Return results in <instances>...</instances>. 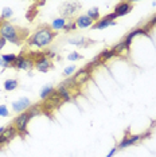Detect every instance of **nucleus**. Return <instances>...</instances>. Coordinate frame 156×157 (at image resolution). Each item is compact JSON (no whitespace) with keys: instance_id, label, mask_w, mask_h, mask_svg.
I'll return each mask as SVG.
<instances>
[{"instance_id":"nucleus-8","label":"nucleus","mask_w":156,"mask_h":157,"mask_svg":"<svg viewBox=\"0 0 156 157\" xmlns=\"http://www.w3.org/2000/svg\"><path fill=\"white\" fill-rule=\"evenodd\" d=\"M34 65H35V60H33L31 58H26V56H23V55H19L16 59V63H15V69L30 70Z\"/></svg>"},{"instance_id":"nucleus-7","label":"nucleus","mask_w":156,"mask_h":157,"mask_svg":"<svg viewBox=\"0 0 156 157\" xmlns=\"http://www.w3.org/2000/svg\"><path fill=\"white\" fill-rule=\"evenodd\" d=\"M81 7V4L80 3H76V2H70V3H65L63 4V7L61 8V13L63 15V17H66L67 16H72V15H74L77 11H78V8Z\"/></svg>"},{"instance_id":"nucleus-2","label":"nucleus","mask_w":156,"mask_h":157,"mask_svg":"<svg viewBox=\"0 0 156 157\" xmlns=\"http://www.w3.org/2000/svg\"><path fill=\"white\" fill-rule=\"evenodd\" d=\"M57 31H54L53 28H50L49 26H42L39 27L35 33L28 38V44L30 46H35V47H46L53 42V39L55 38Z\"/></svg>"},{"instance_id":"nucleus-15","label":"nucleus","mask_w":156,"mask_h":157,"mask_svg":"<svg viewBox=\"0 0 156 157\" xmlns=\"http://www.w3.org/2000/svg\"><path fill=\"white\" fill-rule=\"evenodd\" d=\"M3 136H4L8 141H11L14 137H16V136H19V134H18V130L15 129V126H14V124H12L11 126L6 128V130L3 132Z\"/></svg>"},{"instance_id":"nucleus-6","label":"nucleus","mask_w":156,"mask_h":157,"mask_svg":"<svg viewBox=\"0 0 156 157\" xmlns=\"http://www.w3.org/2000/svg\"><path fill=\"white\" fill-rule=\"evenodd\" d=\"M90 77H92L90 70H88L86 67H85V69H82V70L78 71L77 74H74L73 79H74V82H76L77 86H82V85H85L88 81L90 79Z\"/></svg>"},{"instance_id":"nucleus-12","label":"nucleus","mask_w":156,"mask_h":157,"mask_svg":"<svg viewBox=\"0 0 156 157\" xmlns=\"http://www.w3.org/2000/svg\"><path fill=\"white\" fill-rule=\"evenodd\" d=\"M93 24L94 22L88 15H81L76 19V26L80 28H88V27H92Z\"/></svg>"},{"instance_id":"nucleus-28","label":"nucleus","mask_w":156,"mask_h":157,"mask_svg":"<svg viewBox=\"0 0 156 157\" xmlns=\"http://www.w3.org/2000/svg\"><path fill=\"white\" fill-rule=\"evenodd\" d=\"M81 58H82V56L78 54V52H72V54L67 56V59H69V60H78V59H81Z\"/></svg>"},{"instance_id":"nucleus-4","label":"nucleus","mask_w":156,"mask_h":157,"mask_svg":"<svg viewBox=\"0 0 156 157\" xmlns=\"http://www.w3.org/2000/svg\"><path fill=\"white\" fill-rule=\"evenodd\" d=\"M35 69L41 73H47L50 69H53V63L51 60L47 58L45 54H39L38 58L35 59Z\"/></svg>"},{"instance_id":"nucleus-30","label":"nucleus","mask_w":156,"mask_h":157,"mask_svg":"<svg viewBox=\"0 0 156 157\" xmlns=\"http://www.w3.org/2000/svg\"><path fill=\"white\" fill-rule=\"evenodd\" d=\"M0 66H2V67H4V69H7V67H10V66H8V65H7V63L4 62V60L2 59V56H0Z\"/></svg>"},{"instance_id":"nucleus-5","label":"nucleus","mask_w":156,"mask_h":157,"mask_svg":"<svg viewBox=\"0 0 156 157\" xmlns=\"http://www.w3.org/2000/svg\"><path fill=\"white\" fill-rule=\"evenodd\" d=\"M115 19H117V16L115 15V13H109V15H106V16L102 17V19L97 20V22H96L92 27L96 28V30H102V28H106L109 26H115V24H116Z\"/></svg>"},{"instance_id":"nucleus-22","label":"nucleus","mask_w":156,"mask_h":157,"mask_svg":"<svg viewBox=\"0 0 156 157\" xmlns=\"http://www.w3.org/2000/svg\"><path fill=\"white\" fill-rule=\"evenodd\" d=\"M86 15L89 16L90 19L93 20V22H96V20L100 19V10H98V8H92V10H89V11H88Z\"/></svg>"},{"instance_id":"nucleus-21","label":"nucleus","mask_w":156,"mask_h":157,"mask_svg":"<svg viewBox=\"0 0 156 157\" xmlns=\"http://www.w3.org/2000/svg\"><path fill=\"white\" fill-rule=\"evenodd\" d=\"M54 90H55V89L51 85H47V86H45V87L41 90V98H42V99H46Z\"/></svg>"},{"instance_id":"nucleus-9","label":"nucleus","mask_w":156,"mask_h":157,"mask_svg":"<svg viewBox=\"0 0 156 157\" xmlns=\"http://www.w3.org/2000/svg\"><path fill=\"white\" fill-rule=\"evenodd\" d=\"M31 106V102L28 98H20L15 101L12 103V110L15 113H23V112H27L28 108Z\"/></svg>"},{"instance_id":"nucleus-16","label":"nucleus","mask_w":156,"mask_h":157,"mask_svg":"<svg viewBox=\"0 0 156 157\" xmlns=\"http://www.w3.org/2000/svg\"><path fill=\"white\" fill-rule=\"evenodd\" d=\"M2 59L4 60V62H6L10 67H15V63H16L18 56H16L15 54H4V55H2Z\"/></svg>"},{"instance_id":"nucleus-10","label":"nucleus","mask_w":156,"mask_h":157,"mask_svg":"<svg viewBox=\"0 0 156 157\" xmlns=\"http://www.w3.org/2000/svg\"><path fill=\"white\" fill-rule=\"evenodd\" d=\"M132 8H133V4H131L128 2H121L115 7V12L113 13H115L117 17H120V16H124V15H127V13H129L132 11Z\"/></svg>"},{"instance_id":"nucleus-19","label":"nucleus","mask_w":156,"mask_h":157,"mask_svg":"<svg viewBox=\"0 0 156 157\" xmlns=\"http://www.w3.org/2000/svg\"><path fill=\"white\" fill-rule=\"evenodd\" d=\"M27 112L30 113L31 118H33L34 116H38V114L42 113V105H41V103H37V105H31L30 108H28Z\"/></svg>"},{"instance_id":"nucleus-18","label":"nucleus","mask_w":156,"mask_h":157,"mask_svg":"<svg viewBox=\"0 0 156 157\" xmlns=\"http://www.w3.org/2000/svg\"><path fill=\"white\" fill-rule=\"evenodd\" d=\"M3 87H4V90H7V91L15 90L18 87V81L16 79H7L4 82V85H3Z\"/></svg>"},{"instance_id":"nucleus-20","label":"nucleus","mask_w":156,"mask_h":157,"mask_svg":"<svg viewBox=\"0 0 156 157\" xmlns=\"http://www.w3.org/2000/svg\"><path fill=\"white\" fill-rule=\"evenodd\" d=\"M113 56H116V52H115V50L111 48V50H105V51H102L101 52V55L98 56V58H101V60H108V59H111L113 58Z\"/></svg>"},{"instance_id":"nucleus-24","label":"nucleus","mask_w":156,"mask_h":157,"mask_svg":"<svg viewBox=\"0 0 156 157\" xmlns=\"http://www.w3.org/2000/svg\"><path fill=\"white\" fill-rule=\"evenodd\" d=\"M77 26H76V22H72V20H67V23H66V26L63 27V30L66 31H73V30H76Z\"/></svg>"},{"instance_id":"nucleus-31","label":"nucleus","mask_w":156,"mask_h":157,"mask_svg":"<svg viewBox=\"0 0 156 157\" xmlns=\"http://www.w3.org/2000/svg\"><path fill=\"white\" fill-rule=\"evenodd\" d=\"M6 46V40L4 39H3L2 36H0V50H3V47H4Z\"/></svg>"},{"instance_id":"nucleus-13","label":"nucleus","mask_w":156,"mask_h":157,"mask_svg":"<svg viewBox=\"0 0 156 157\" xmlns=\"http://www.w3.org/2000/svg\"><path fill=\"white\" fill-rule=\"evenodd\" d=\"M113 50H115L116 55H121V56H127L129 52V47H127V44L123 42H120L119 44H116L115 47H113Z\"/></svg>"},{"instance_id":"nucleus-17","label":"nucleus","mask_w":156,"mask_h":157,"mask_svg":"<svg viewBox=\"0 0 156 157\" xmlns=\"http://www.w3.org/2000/svg\"><path fill=\"white\" fill-rule=\"evenodd\" d=\"M66 23H67V20L65 19V17H58V19H55L54 22H53L51 24V28L53 30H63V27L66 26Z\"/></svg>"},{"instance_id":"nucleus-25","label":"nucleus","mask_w":156,"mask_h":157,"mask_svg":"<svg viewBox=\"0 0 156 157\" xmlns=\"http://www.w3.org/2000/svg\"><path fill=\"white\" fill-rule=\"evenodd\" d=\"M74 71H76V66H69V67H66V69L63 70V75H65V77H70Z\"/></svg>"},{"instance_id":"nucleus-23","label":"nucleus","mask_w":156,"mask_h":157,"mask_svg":"<svg viewBox=\"0 0 156 157\" xmlns=\"http://www.w3.org/2000/svg\"><path fill=\"white\" fill-rule=\"evenodd\" d=\"M11 16H12V10L7 7V8H4V10L2 11V16H0V19L6 22V19H10Z\"/></svg>"},{"instance_id":"nucleus-11","label":"nucleus","mask_w":156,"mask_h":157,"mask_svg":"<svg viewBox=\"0 0 156 157\" xmlns=\"http://www.w3.org/2000/svg\"><path fill=\"white\" fill-rule=\"evenodd\" d=\"M143 138V136H140V134H132V136H127V137H124L121 142L119 144V148L120 149H123V148H127V146H129V145H132L135 144V142H137L139 140H141Z\"/></svg>"},{"instance_id":"nucleus-32","label":"nucleus","mask_w":156,"mask_h":157,"mask_svg":"<svg viewBox=\"0 0 156 157\" xmlns=\"http://www.w3.org/2000/svg\"><path fill=\"white\" fill-rule=\"evenodd\" d=\"M117 149H119V148H113L112 151L108 153V156H106V157H112V156H113V155H115V153H116V151H117Z\"/></svg>"},{"instance_id":"nucleus-27","label":"nucleus","mask_w":156,"mask_h":157,"mask_svg":"<svg viewBox=\"0 0 156 157\" xmlns=\"http://www.w3.org/2000/svg\"><path fill=\"white\" fill-rule=\"evenodd\" d=\"M8 110H7V106L2 105L0 106V117H8Z\"/></svg>"},{"instance_id":"nucleus-26","label":"nucleus","mask_w":156,"mask_h":157,"mask_svg":"<svg viewBox=\"0 0 156 157\" xmlns=\"http://www.w3.org/2000/svg\"><path fill=\"white\" fill-rule=\"evenodd\" d=\"M84 38H80V39H70L69 43L70 44H78V46H84Z\"/></svg>"},{"instance_id":"nucleus-14","label":"nucleus","mask_w":156,"mask_h":157,"mask_svg":"<svg viewBox=\"0 0 156 157\" xmlns=\"http://www.w3.org/2000/svg\"><path fill=\"white\" fill-rule=\"evenodd\" d=\"M57 91H58V94L61 95L62 101H70L72 99V90H69V89L63 87V86H59L58 89H57Z\"/></svg>"},{"instance_id":"nucleus-29","label":"nucleus","mask_w":156,"mask_h":157,"mask_svg":"<svg viewBox=\"0 0 156 157\" xmlns=\"http://www.w3.org/2000/svg\"><path fill=\"white\" fill-rule=\"evenodd\" d=\"M156 24V16L155 17H152V19L150 20V23L147 24V28H150V27H152V26H155Z\"/></svg>"},{"instance_id":"nucleus-1","label":"nucleus","mask_w":156,"mask_h":157,"mask_svg":"<svg viewBox=\"0 0 156 157\" xmlns=\"http://www.w3.org/2000/svg\"><path fill=\"white\" fill-rule=\"evenodd\" d=\"M27 35L28 30H26V28L23 30V28H19L8 22L0 20V36L6 42H11V43L19 46L27 38Z\"/></svg>"},{"instance_id":"nucleus-3","label":"nucleus","mask_w":156,"mask_h":157,"mask_svg":"<svg viewBox=\"0 0 156 157\" xmlns=\"http://www.w3.org/2000/svg\"><path fill=\"white\" fill-rule=\"evenodd\" d=\"M30 120H31V116L28 112L20 113L15 118V121H14V126H15V129L18 130V134L19 136H24L27 133V125L30 122Z\"/></svg>"},{"instance_id":"nucleus-33","label":"nucleus","mask_w":156,"mask_h":157,"mask_svg":"<svg viewBox=\"0 0 156 157\" xmlns=\"http://www.w3.org/2000/svg\"><path fill=\"white\" fill-rule=\"evenodd\" d=\"M4 130H6V128H3V126L0 128V134H3V132H4Z\"/></svg>"}]
</instances>
